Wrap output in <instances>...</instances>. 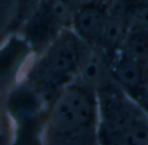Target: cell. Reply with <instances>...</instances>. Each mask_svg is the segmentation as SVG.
I'll list each match as a JSON object with an SVG mask.
<instances>
[{"mask_svg":"<svg viewBox=\"0 0 148 145\" xmlns=\"http://www.w3.org/2000/svg\"><path fill=\"white\" fill-rule=\"evenodd\" d=\"M99 145H148V117L114 79L96 89Z\"/></svg>","mask_w":148,"mask_h":145,"instance_id":"3","label":"cell"},{"mask_svg":"<svg viewBox=\"0 0 148 145\" xmlns=\"http://www.w3.org/2000/svg\"><path fill=\"white\" fill-rule=\"evenodd\" d=\"M112 76L122 91L136 101L148 80V64L118 52L113 61Z\"/></svg>","mask_w":148,"mask_h":145,"instance_id":"5","label":"cell"},{"mask_svg":"<svg viewBox=\"0 0 148 145\" xmlns=\"http://www.w3.org/2000/svg\"><path fill=\"white\" fill-rule=\"evenodd\" d=\"M116 57L110 56L99 46L87 44L81 62L77 80L97 89L101 84L112 79V66Z\"/></svg>","mask_w":148,"mask_h":145,"instance_id":"6","label":"cell"},{"mask_svg":"<svg viewBox=\"0 0 148 145\" xmlns=\"http://www.w3.org/2000/svg\"><path fill=\"white\" fill-rule=\"evenodd\" d=\"M88 0H49L52 12L65 29H70L72 18L75 10Z\"/></svg>","mask_w":148,"mask_h":145,"instance_id":"10","label":"cell"},{"mask_svg":"<svg viewBox=\"0 0 148 145\" xmlns=\"http://www.w3.org/2000/svg\"><path fill=\"white\" fill-rule=\"evenodd\" d=\"M34 53L30 44L17 34L9 35L1 49V83L5 87L10 83L12 76L18 73L29 54Z\"/></svg>","mask_w":148,"mask_h":145,"instance_id":"7","label":"cell"},{"mask_svg":"<svg viewBox=\"0 0 148 145\" xmlns=\"http://www.w3.org/2000/svg\"><path fill=\"white\" fill-rule=\"evenodd\" d=\"M125 12L129 30L148 33V0H117Z\"/></svg>","mask_w":148,"mask_h":145,"instance_id":"8","label":"cell"},{"mask_svg":"<svg viewBox=\"0 0 148 145\" xmlns=\"http://www.w3.org/2000/svg\"><path fill=\"white\" fill-rule=\"evenodd\" d=\"M113 0H88L75 10L70 29L88 46H97L107 25Z\"/></svg>","mask_w":148,"mask_h":145,"instance_id":"4","label":"cell"},{"mask_svg":"<svg viewBox=\"0 0 148 145\" xmlns=\"http://www.w3.org/2000/svg\"><path fill=\"white\" fill-rule=\"evenodd\" d=\"M99 99L95 88L73 82L48 105L46 145H97Z\"/></svg>","mask_w":148,"mask_h":145,"instance_id":"1","label":"cell"},{"mask_svg":"<svg viewBox=\"0 0 148 145\" xmlns=\"http://www.w3.org/2000/svg\"><path fill=\"white\" fill-rule=\"evenodd\" d=\"M120 52L138 61L148 64V33L129 30Z\"/></svg>","mask_w":148,"mask_h":145,"instance_id":"9","label":"cell"},{"mask_svg":"<svg viewBox=\"0 0 148 145\" xmlns=\"http://www.w3.org/2000/svg\"><path fill=\"white\" fill-rule=\"evenodd\" d=\"M87 44L72 29H65L31 62L22 82L33 87L47 102L77 80Z\"/></svg>","mask_w":148,"mask_h":145,"instance_id":"2","label":"cell"},{"mask_svg":"<svg viewBox=\"0 0 148 145\" xmlns=\"http://www.w3.org/2000/svg\"><path fill=\"white\" fill-rule=\"evenodd\" d=\"M135 102L142 108V110L146 113L148 117V80H147L146 86H144L143 91H142V93L139 95V97L136 99Z\"/></svg>","mask_w":148,"mask_h":145,"instance_id":"11","label":"cell"}]
</instances>
